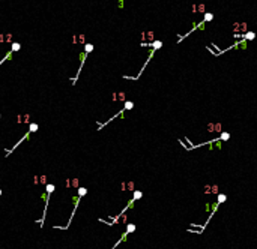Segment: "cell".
<instances>
[{
	"instance_id": "cell-7",
	"label": "cell",
	"mask_w": 257,
	"mask_h": 249,
	"mask_svg": "<svg viewBox=\"0 0 257 249\" xmlns=\"http://www.w3.org/2000/svg\"><path fill=\"white\" fill-rule=\"evenodd\" d=\"M18 50H20V44H14V45H12V51L15 53V51H18Z\"/></svg>"
},
{
	"instance_id": "cell-6",
	"label": "cell",
	"mask_w": 257,
	"mask_h": 249,
	"mask_svg": "<svg viewBox=\"0 0 257 249\" xmlns=\"http://www.w3.org/2000/svg\"><path fill=\"white\" fill-rule=\"evenodd\" d=\"M12 54H14V51H12V50H11V51H8V54H6L5 57H3V59H2V60H0V66H2V65H3V63H5V62H6V60H8V59H11V57H12Z\"/></svg>"
},
{
	"instance_id": "cell-3",
	"label": "cell",
	"mask_w": 257,
	"mask_h": 249,
	"mask_svg": "<svg viewBox=\"0 0 257 249\" xmlns=\"http://www.w3.org/2000/svg\"><path fill=\"white\" fill-rule=\"evenodd\" d=\"M87 194V189H86V188H80L78 189V195H77V197L74 198V210H72V215H71V218H69V222H68V225L65 227V230H66V228L71 225V222H72V218H74V215H75V210H77V207H78V203H80V198L83 197V195H86Z\"/></svg>"
},
{
	"instance_id": "cell-2",
	"label": "cell",
	"mask_w": 257,
	"mask_h": 249,
	"mask_svg": "<svg viewBox=\"0 0 257 249\" xmlns=\"http://www.w3.org/2000/svg\"><path fill=\"white\" fill-rule=\"evenodd\" d=\"M54 191V185H47V189H45V194H44V198H45V210H44V215H42V219L39 221V225L44 227V222H45V216H47V209H48V201H50V197Z\"/></svg>"
},
{
	"instance_id": "cell-8",
	"label": "cell",
	"mask_w": 257,
	"mask_h": 249,
	"mask_svg": "<svg viewBox=\"0 0 257 249\" xmlns=\"http://www.w3.org/2000/svg\"><path fill=\"white\" fill-rule=\"evenodd\" d=\"M0 195H2V189H0Z\"/></svg>"
},
{
	"instance_id": "cell-5",
	"label": "cell",
	"mask_w": 257,
	"mask_h": 249,
	"mask_svg": "<svg viewBox=\"0 0 257 249\" xmlns=\"http://www.w3.org/2000/svg\"><path fill=\"white\" fill-rule=\"evenodd\" d=\"M129 108H132V102H126V105H125V107H123V110H120V111H119V113H117V114H114V116L111 117V119H108L107 122H104V123H98V131H101V129H102V128H104V126H107V125H108V122H111V120H114V119H116V117H117V116H120V114H123V113L126 111V110H129Z\"/></svg>"
},
{
	"instance_id": "cell-1",
	"label": "cell",
	"mask_w": 257,
	"mask_h": 249,
	"mask_svg": "<svg viewBox=\"0 0 257 249\" xmlns=\"http://www.w3.org/2000/svg\"><path fill=\"white\" fill-rule=\"evenodd\" d=\"M93 50V45L92 44H87L86 45V50L81 53V62H80V68H78V71H77V75H75V78L72 80V84H75L77 83V80H78V77H80V74H81V69H83V66H84V62H86V59H87V54L90 53Z\"/></svg>"
},
{
	"instance_id": "cell-4",
	"label": "cell",
	"mask_w": 257,
	"mask_h": 249,
	"mask_svg": "<svg viewBox=\"0 0 257 249\" xmlns=\"http://www.w3.org/2000/svg\"><path fill=\"white\" fill-rule=\"evenodd\" d=\"M35 131H38V125H36V123H32V125H30V128H29V131H27V132H26V135H24V137L21 138V140H20V141L17 143V144H15V146H12V149H9V150H6V158H8V156H9V155H11L12 152H14V150H15V149H17V147H18V146H20V144H21V143H23L24 140H26V138H27L29 135H30V134H32V132H35Z\"/></svg>"
}]
</instances>
